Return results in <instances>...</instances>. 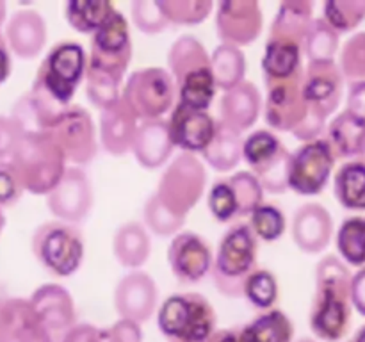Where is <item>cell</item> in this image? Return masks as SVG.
<instances>
[{"mask_svg": "<svg viewBox=\"0 0 365 342\" xmlns=\"http://www.w3.org/2000/svg\"><path fill=\"white\" fill-rule=\"evenodd\" d=\"M351 271L337 255H327L317 262L316 292L309 323L314 335L324 342H339L351 324Z\"/></svg>", "mask_w": 365, "mask_h": 342, "instance_id": "1", "label": "cell"}, {"mask_svg": "<svg viewBox=\"0 0 365 342\" xmlns=\"http://www.w3.org/2000/svg\"><path fill=\"white\" fill-rule=\"evenodd\" d=\"M168 71L177 86V103L196 110H209L216 96L210 56L195 36H180L168 52Z\"/></svg>", "mask_w": 365, "mask_h": 342, "instance_id": "2", "label": "cell"}, {"mask_svg": "<svg viewBox=\"0 0 365 342\" xmlns=\"http://www.w3.org/2000/svg\"><path fill=\"white\" fill-rule=\"evenodd\" d=\"M20 177L24 191L46 196L63 178L66 159L46 132L21 134L20 142L9 160Z\"/></svg>", "mask_w": 365, "mask_h": 342, "instance_id": "3", "label": "cell"}, {"mask_svg": "<svg viewBox=\"0 0 365 342\" xmlns=\"http://www.w3.org/2000/svg\"><path fill=\"white\" fill-rule=\"evenodd\" d=\"M257 255L259 241L248 223L232 224L220 239L210 269L217 291L228 298L242 296L246 276L257 267Z\"/></svg>", "mask_w": 365, "mask_h": 342, "instance_id": "4", "label": "cell"}, {"mask_svg": "<svg viewBox=\"0 0 365 342\" xmlns=\"http://www.w3.org/2000/svg\"><path fill=\"white\" fill-rule=\"evenodd\" d=\"M160 331L173 342H205L216 328V314L205 296L180 292L164 299L157 314Z\"/></svg>", "mask_w": 365, "mask_h": 342, "instance_id": "5", "label": "cell"}, {"mask_svg": "<svg viewBox=\"0 0 365 342\" xmlns=\"http://www.w3.org/2000/svg\"><path fill=\"white\" fill-rule=\"evenodd\" d=\"M31 248L36 260L59 278L75 274L84 262V235L75 224L59 219L39 224L32 234Z\"/></svg>", "mask_w": 365, "mask_h": 342, "instance_id": "6", "label": "cell"}, {"mask_svg": "<svg viewBox=\"0 0 365 342\" xmlns=\"http://www.w3.org/2000/svg\"><path fill=\"white\" fill-rule=\"evenodd\" d=\"M88 56L81 43L59 41L41 61L32 86L52 96L61 105H71L75 91L86 77Z\"/></svg>", "mask_w": 365, "mask_h": 342, "instance_id": "7", "label": "cell"}, {"mask_svg": "<svg viewBox=\"0 0 365 342\" xmlns=\"http://www.w3.org/2000/svg\"><path fill=\"white\" fill-rule=\"evenodd\" d=\"M121 100L138 121L163 120L177 103V86L164 68H141L128 75Z\"/></svg>", "mask_w": 365, "mask_h": 342, "instance_id": "8", "label": "cell"}, {"mask_svg": "<svg viewBox=\"0 0 365 342\" xmlns=\"http://www.w3.org/2000/svg\"><path fill=\"white\" fill-rule=\"evenodd\" d=\"M207 171L202 160L192 153H184L171 159L164 173L160 175L157 185V198L182 217L198 205L205 192Z\"/></svg>", "mask_w": 365, "mask_h": 342, "instance_id": "9", "label": "cell"}, {"mask_svg": "<svg viewBox=\"0 0 365 342\" xmlns=\"http://www.w3.org/2000/svg\"><path fill=\"white\" fill-rule=\"evenodd\" d=\"M132 61V39L128 21L120 11L114 9L106 21L91 34V50L88 68L113 75L123 82L125 71Z\"/></svg>", "mask_w": 365, "mask_h": 342, "instance_id": "10", "label": "cell"}, {"mask_svg": "<svg viewBox=\"0 0 365 342\" xmlns=\"http://www.w3.org/2000/svg\"><path fill=\"white\" fill-rule=\"evenodd\" d=\"M335 162L337 157L327 138L303 142L296 152H291L289 189L302 196L321 195L330 182Z\"/></svg>", "mask_w": 365, "mask_h": 342, "instance_id": "11", "label": "cell"}, {"mask_svg": "<svg viewBox=\"0 0 365 342\" xmlns=\"http://www.w3.org/2000/svg\"><path fill=\"white\" fill-rule=\"evenodd\" d=\"M46 134L56 141L66 162L75 166H88L98 153L96 128L93 118L84 107L68 105L61 116L50 125Z\"/></svg>", "mask_w": 365, "mask_h": 342, "instance_id": "12", "label": "cell"}, {"mask_svg": "<svg viewBox=\"0 0 365 342\" xmlns=\"http://www.w3.org/2000/svg\"><path fill=\"white\" fill-rule=\"evenodd\" d=\"M95 202L93 185L82 167H66L59 184L46 195L50 212L64 223L77 224L89 216Z\"/></svg>", "mask_w": 365, "mask_h": 342, "instance_id": "13", "label": "cell"}, {"mask_svg": "<svg viewBox=\"0 0 365 342\" xmlns=\"http://www.w3.org/2000/svg\"><path fill=\"white\" fill-rule=\"evenodd\" d=\"M302 95L312 113L328 120L344 96V77L335 61H316L303 70Z\"/></svg>", "mask_w": 365, "mask_h": 342, "instance_id": "14", "label": "cell"}, {"mask_svg": "<svg viewBox=\"0 0 365 342\" xmlns=\"http://www.w3.org/2000/svg\"><path fill=\"white\" fill-rule=\"evenodd\" d=\"M303 70L291 78L266 84L267 96L266 105H264V118H266V123L274 130L292 134V130L309 114V105L302 95Z\"/></svg>", "mask_w": 365, "mask_h": 342, "instance_id": "15", "label": "cell"}, {"mask_svg": "<svg viewBox=\"0 0 365 342\" xmlns=\"http://www.w3.org/2000/svg\"><path fill=\"white\" fill-rule=\"evenodd\" d=\"M264 16L255 0H223L216 7V31L221 43L248 46L260 36Z\"/></svg>", "mask_w": 365, "mask_h": 342, "instance_id": "16", "label": "cell"}, {"mask_svg": "<svg viewBox=\"0 0 365 342\" xmlns=\"http://www.w3.org/2000/svg\"><path fill=\"white\" fill-rule=\"evenodd\" d=\"M32 312L50 342H61L75 326V303L70 292L59 284H45L29 298Z\"/></svg>", "mask_w": 365, "mask_h": 342, "instance_id": "17", "label": "cell"}, {"mask_svg": "<svg viewBox=\"0 0 365 342\" xmlns=\"http://www.w3.org/2000/svg\"><path fill=\"white\" fill-rule=\"evenodd\" d=\"M168 262L184 285L202 281L212 269L214 253L209 242L195 232H178L168 248Z\"/></svg>", "mask_w": 365, "mask_h": 342, "instance_id": "18", "label": "cell"}, {"mask_svg": "<svg viewBox=\"0 0 365 342\" xmlns=\"http://www.w3.org/2000/svg\"><path fill=\"white\" fill-rule=\"evenodd\" d=\"M159 291L150 274L130 271L118 281L114 289V306L121 319L146 323L155 314Z\"/></svg>", "mask_w": 365, "mask_h": 342, "instance_id": "19", "label": "cell"}, {"mask_svg": "<svg viewBox=\"0 0 365 342\" xmlns=\"http://www.w3.org/2000/svg\"><path fill=\"white\" fill-rule=\"evenodd\" d=\"M170 134L175 148L184 153H202L216 134L217 120L209 110H196L175 103L170 121Z\"/></svg>", "mask_w": 365, "mask_h": 342, "instance_id": "20", "label": "cell"}, {"mask_svg": "<svg viewBox=\"0 0 365 342\" xmlns=\"http://www.w3.org/2000/svg\"><path fill=\"white\" fill-rule=\"evenodd\" d=\"M291 234L294 244L309 255L324 252L334 237V217L321 203H303L292 216Z\"/></svg>", "mask_w": 365, "mask_h": 342, "instance_id": "21", "label": "cell"}, {"mask_svg": "<svg viewBox=\"0 0 365 342\" xmlns=\"http://www.w3.org/2000/svg\"><path fill=\"white\" fill-rule=\"evenodd\" d=\"M7 46L18 59L31 61L41 53L46 43V24L36 9H18L6 25Z\"/></svg>", "mask_w": 365, "mask_h": 342, "instance_id": "22", "label": "cell"}, {"mask_svg": "<svg viewBox=\"0 0 365 342\" xmlns=\"http://www.w3.org/2000/svg\"><path fill=\"white\" fill-rule=\"evenodd\" d=\"M262 110V95L253 82H241L223 93L220 100V121L232 130H250Z\"/></svg>", "mask_w": 365, "mask_h": 342, "instance_id": "23", "label": "cell"}, {"mask_svg": "<svg viewBox=\"0 0 365 342\" xmlns=\"http://www.w3.org/2000/svg\"><path fill=\"white\" fill-rule=\"evenodd\" d=\"M0 342H50L29 299L0 298Z\"/></svg>", "mask_w": 365, "mask_h": 342, "instance_id": "24", "label": "cell"}, {"mask_svg": "<svg viewBox=\"0 0 365 342\" xmlns=\"http://www.w3.org/2000/svg\"><path fill=\"white\" fill-rule=\"evenodd\" d=\"M170 125L166 120L141 121L135 130L130 152L145 170H159L173 155Z\"/></svg>", "mask_w": 365, "mask_h": 342, "instance_id": "25", "label": "cell"}, {"mask_svg": "<svg viewBox=\"0 0 365 342\" xmlns=\"http://www.w3.org/2000/svg\"><path fill=\"white\" fill-rule=\"evenodd\" d=\"M138 125V118L120 98L114 105L100 110V145L110 155H125L130 152Z\"/></svg>", "mask_w": 365, "mask_h": 342, "instance_id": "26", "label": "cell"}, {"mask_svg": "<svg viewBox=\"0 0 365 342\" xmlns=\"http://www.w3.org/2000/svg\"><path fill=\"white\" fill-rule=\"evenodd\" d=\"M314 2L309 0H285L278 6L269 28V38L303 46L307 31L314 20Z\"/></svg>", "mask_w": 365, "mask_h": 342, "instance_id": "27", "label": "cell"}, {"mask_svg": "<svg viewBox=\"0 0 365 342\" xmlns=\"http://www.w3.org/2000/svg\"><path fill=\"white\" fill-rule=\"evenodd\" d=\"M113 253L118 262L127 269L138 271L152 253V241L146 227L139 221H127L113 237Z\"/></svg>", "mask_w": 365, "mask_h": 342, "instance_id": "28", "label": "cell"}, {"mask_svg": "<svg viewBox=\"0 0 365 342\" xmlns=\"http://www.w3.org/2000/svg\"><path fill=\"white\" fill-rule=\"evenodd\" d=\"M303 46L296 43L267 39L262 57L264 82H278L294 77L303 70L302 66Z\"/></svg>", "mask_w": 365, "mask_h": 342, "instance_id": "29", "label": "cell"}, {"mask_svg": "<svg viewBox=\"0 0 365 342\" xmlns=\"http://www.w3.org/2000/svg\"><path fill=\"white\" fill-rule=\"evenodd\" d=\"M364 135L365 121L353 116L348 110L337 114L327 127V141L330 142L337 159L359 157Z\"/></svg>", "mask_w": 365, "mask_h": 342, "instance_id": "30", "label": "cell"}, {"mask_svg": "<svg viewBox=\"0 0 365 342\" xmlns=\"http://www.w3.org/2000/svg\"><path fill=\"white\" fill-rule=\"evenodd\" d=\"M202 157L212 170L220 171V173L235 170L242 159L241 134L217 121L216 134H214L210 145L202 152Z\"/></svg>", "mask_w": 365, "mask_h": 342, "instance_id": "31", "label": "cell"}, {"mask_svg": "<svg viewBox=\"0 0 365 342\" xmlns=\"http://www.w3.org/2000/svg\"><path fill=\"white\" fill-rule=\"evenodd\" d=\"M334 195L348 210H365V162L346 160L334 177Z\"/></svg>", "mask_w": 365, "mask_h": 342, "instance_id": "32", "label": "cell"}, {"mask_svg": "<svg viewBox=\"0 0 365 342\" xmlns=\"http://www.w3.org/2000/svg\"><path fill=\"white\" fill-rule=\"evenodd\" d=\"M242 342H291L294 326L282 310H267L239 330Z\"/></svg>", "mask_w": 365, "mask_h": 342, "instance_id": "33", "label": "cell"}, {"mask_svg": "<svg viewBox=\"0 0 365 342\" xmlns=\"http://www.w3.org/2000/svg\"><path fill=\"white\" fill-rule=\"evenodd\" d=\"M210 70H212L214 82L217 89L235 88L241 82H245L246 75V57L245 52L237 46L232 45H217L210 56Z\"/></svg>", "mask_w": 365, "mask_h": 342, "instance_id": "34", "label": "cell"}, {"mask_svg": "<svg viewBox=\"0 0 365 342\" xmlns=\"http://www.w3.org/2000/svg\"><path fill=\"white\" fill-rule=\"evenodd\" d=\"M287 152V146L278 139L274 132L267 128L253 130L246 139H242V159L246 160L252 173L257 175Z\"/></svg>", "mask_w": 365, "mask_h": 342, "instance_id": "35", "label": "cell"}, {"mask_svg": "<svg viewBox=\"0 0 365 342\" xmlns=\"http://www.w3.org/2000/svg\"><path fill=\"white\" fill-rule=\"evenodd\" d=\"M113 11L114 6L106 0H70L64 4L68 25L81 34H95Z\"/></svg>", "mask_w": 365, "mask_h": 342, "instance_id": "36", "label": "cell"}, {"mask_svg": "<svg viewBox=\"0 0 365 342\" xmlns=\"http://www.w3.org/2000/svg\"><path fill=\"white\" fill-rule=\"evenodd\" d=\"M339 259L355 267L365 266V216H349L341 223L335 237Z\"/></svg>", "mask_w": 365, "mask_h": 342, "instance_id": "37", "label": "cell"}, {"mask_svg": "<svg viewBox=\"0 0 365 342\" xmlns=\"http://www.w3.org/2000/svg\"><path fill=\"white\" fill-rule=\"evenodd\" d=\"M339 50V34L323 20L314 18L303 39V53L309 57V63L316 61H334Z\"/></svg>", "mask_w": 365, "mask_h": 342, "instance_id": "38", "label": "cell"}, {"mask_svg": "<svg viewBox=\"0 0 365 342\" xmlns=\"http://www.w3.org/2000/svg\"><path fill=\"white\" fill-rule=\"evenodd\" d=\"M323 20L337 32H351L365 20V0H328L323 6Z\"/></svg>", "mask_w": 365, "mask_h": 342, "instance_id": "39", "label": "cell"}, {"mask_svg": "<svg viewBox=\"0 0 365 342\" xmlns=\"http://www.w3.org/2000/svg\"><path fill=\"white\" fill-rule=\"evenodd\" d=\"M278 280L269 269H255L246 276L242 296L260 310H269L278 299Z\"/></svg>", "mask_w": 365, "mask_h": 342, "instance_id": "40", "label": "cell"}, {"mask_svg": "<svg viewBox=\"0 0 365 342\" xmlns=\"http://www.w3.org/2000/svg\"><path fill=\"white\" fill-rule=\"evenodd\" d=\"M143 219H145V227L148 232H153L159 237H168V235H177L185 224L187 217H182L178 214L171 212L157 195H150L146 200L145 209H143Z\"/></svg>", "mask_w": 365, "mask_h": 342, "instance_id": "41", "label": "cell"}, {"mask_svg": "<svg viewBox=\"0 0 365 342\" xmlns=\"http://www.w3.org/2000/svg\"><path fill=\"white\" fill-rule=\"evenodd\" d=\"M248 227L252 228L257 241L274 242L285 234L287 221L284 212L273 203H262L250 214Z\"/></svg>", "mask_w": 365, "mask_h": 342, "instance_id": "42", "label": "cell"}, {"mask_svg": "<svg viewBox=\"0 0 365 342\" xmlns=\"http://www.w3.org/2000/svg\"><path fill=\"white\" fill-rule=\"evenodd\" d=\"M170 25H200L212 13L210 0H159Z\"/></svg>", "mask_w": 365, "mask_h": 342, "instance_id": "43", "label": "cell"}, {"mask_svg": "<svg viewBox=\"0 0 365 342\" xmlns=\"http://www.w3.org/2000/svg\"><path fill=\"white\" fill-rule=\"evenodd\" d=\"M86 95L89 102L100 110L114 105L121 98V81L103 71L86 68Z\"/></svg>", "mask_w": 365, "mask_h": 342, "instance_id": "44", "label": "cell"}, {"mask_svg": "<svg viewBox=\"0 0 365 342\" xmlns=\"http://www.w3.org/2000/svg\"><path fill=\"white\" fill-rule=\"evenodd\" d=\"M237 202L239 217L250 216L253 210L264 203V189L259 178L252 171H237L227 177Z\"/></svg>", "mask_w": 365, "mask_h": 342, "instance_id": "45", "label": "cell"}, {"mask_svg": "<svg viewBox=\"0 0 365 342\" xmlns=\"http://www.w3.org/2000/svg\"><path fill=\"white\" fill-rule=\"evenodd\" d=\"M339 68L344 81H348L349 84L365 81V32H356L344 43Z\"/></svg>", "mask_w": 365, "mask_h": 342, "instance_id": "46", "label": "cell"}, {"mask_svg": "<svg viewBox=\"0 0 365 342\" xmlns=\"http://www.w3.org/2000/svg\"><path fill=\"white\" fill-rule=\"evenodd\" d=\"M132 21L143 34H160L170 27V21L160 9L159 0H134L130 6Z\"/></svg>", "mask_w": 365, "mask_h": 342, "instance_id": "47", "label": "cell"}, {"mask_svg": "<svg viewBox=\"0 0 365 342\" xmlns=\"http://www.w3.org/2000/svg\"><path fill=\"white\" fill-rule=\"evenodd\" d=\"M207 205H209L214 219L221 221V223H228V221L239 217L237 202H235L234 191H232L228 178H221V180L214 182L209 196H207Z\"/></svg>", "mask_w": 365, "mask_h": 342, "instance_id": "48", "label": "cell"}, {"mask_svg": "<svg viewBox=\"0 0 365 342\" xmlns=\"http://www.w3.org/2000/svg\"><path fill=\"white\" fill-rule=\"evenodd\" d=\"M24 185L13 164L0 162V207H11L24 195Z\"/></svg>", "mask_w": 365, "mask_h": 342, "instance_id": "49", "label": "cell"}, {"mask_svg": "<svg viewBox=\"0 0 365 342\" xmlns=\"http://www.w3.org/2000/svg\"><path fill=\"white\" fill-rule=\"evenodd\" d=\"M21 134L16 123L11 116H0V162H7L13 157L18 142H20Z\"/></svg>", "mask_w": 365, "mask_h": 342, "instance_id": "50", "label": "cell"}, {"mask_svg": "<svg viewBox=\"0 0 365 342\" xmlns=\"http://www.w3.org/2000/svg\"><path fill=\"white\" fill-rule=\"evenodd\" d=\"M103 342H143L141 328L134 321L120 319L103 333Z\"/></svg>", "mask_w": 365, "mask_h": 342, "instance_id": "51", "label": "cell"}, {"mask_svg": "<svg viewBox=\"0 0 365 342\" xmlns=\"http://www.w3.org/2000/svg\"><path fill=\"white\" fill-rule=\"evenodd\" d=\"M346 110L365 121V81L351 82L346 96Z\"/></svg>", "mask_w": 365, "mask_h": 342, "instance_id": "52", "label": "cell"}, {"mask_svg": "<svg viewBox=\"0 0 365 342\" xmlns=\"http://www.w3.org/2000/svg\"><path fill=\"white\" fill-rule=\"evenodd\" d=\"M61 342H103V333L91 324H75Z\"/></svg>", "mask_w": 365, "mask_h": 342, "instance_id": "53", "label": "cell"}, {"mask_svg": "<svg viewBox=\"0 0 365 342\" xmlns=\"http://www.w3.org/2000/svg\"><path fill=\"white\" fill-rule=\"evenodd\" d=\"M351 305L365 316V266L351 276Z\"/></svg>", "mask_w": 365, "mask_h": 342, "instance_id": "54", "label": "cell"}, {"mask_svg": "<svg viewBox=\"0 0 365 342\" xmlns=\"http://www.w3.org/2000/svg\"><path fill=\"white\" fill-rule=\"evenodd\" d=\"M11 50L7 46L6 38L0 32V84L7 81L11 77V71H13V59H11Z\"/></svg>", "mask_w": 365, "mask_h": 342, "instance_id": "55", "label": "cell"}, {"mask_svg": "<svg viewBox=\"0 0 365 342\" xmlns=\"http://www.w3.org/2000/svg\"><path fill=\"white\" fill-rule=\"evenodd\" d=\"M205 342H242V341L237 330H221V331H214Z\"/></svg>", "mask_w": 365, "mask_h": 342, "instance_id": "56", "label": "cell"}, {"mask_svg": "<svg viewBox=\"0 0 365 342\" xmlns=\"http://www.w3.org/2000/svg\"><path fill=\"white\" fill-rule=\"evenodd\" d=\"M7 16V4L4 0H0V28H2L4 21H6Z\"/></svg>", "mask_w": 365, "mask_h": 342, "instance_id": "57", "label": "cell"}, {"mask_svg": "<svg viewBox=\"0 0 365 342\" xmlns=\"http://www.w3.org/2000/svg\"><path fill=\"white\" fill-rule=\"evenodd\" d=\"M351 342H365V324L362 328H359V331H356Z\"/></svg>", "mask_w": 365, "mask_h": 342, "instance_id": "58", "label": "cell"}, {"mask_svg": "<svg viewBox=\"0 0 365 342\" xmlns=\"http://www.w3.org/2000/svg\"><path fill=\"white\" fill-rule=\"evenodd\" d=\"M359 160H362V162H365V135L362 139V145H360V152H359V157H356Z\"/></svg>", "mask_w": 365, "mask_h": 342, "instance_id": "59", "label": "cell"}, {"mask_svg": "<svg viewBox=\"0 0 365 342\" xmlns=\"http://www.w3.org/2000/svg\"><path fill=\"white\" fill-rule=\"evenodd\" d=\"M4 227H6V216H4V210L2 207H0V235H2Z\"/></svg>", "mask_w": 365, "mask_h": 342, "instance_id": "60", "label": "cell"}, {"mask_svg": "<svg viewBox=\"0 0 365 342\" xmlns=\"http://www.w3.org/2000/svg\"><path fill=\"white\" fill-rule=\"evenodd\" d=\"M298 342H316V341H314V338H309V337H303V338H299Z\"/></svg>", "mask_w": 365, "mask_h": 342, "instance_id": "61", "label": "cell"}, {"mask_svg": "<svg viewBox=\"0 0 365 342\" xmlns=\"http://www.w3.org/2000/svg\"><path fill=\"white\" fill-rule=\"evenodd\" d=\"M349 342H351V341H349Z\"/></svg>", "mask_w": 365, "mask_h": 342, "instance_id": "62", "label": "cell"}]
</instances>
